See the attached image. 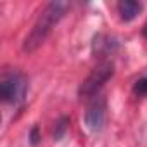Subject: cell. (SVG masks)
<instances>
[{
	"label": "cell",
	"instance_id": "obj_1",
	"mask_svg": "<svg viewBox=\"0 0 147 147\" xmlns=\"http://www.w3.org/2000/svg\"><path fill=\"white\" fill-rule=\"evenodd\" d=\"M67 11V4L66 2H50L45 5V9L40 12V16L36 18L31 31L28 33V36L24 38V43H23V50L31 54L35 52L45 40L47 36L52 33L54 26L64 18Z\"/></svg>",
	"mask_w": 147,
	"mask_h": 147
},
{
	"label": "cell",
	"instance_id": "obj_2",
	"mask_svg": "<svg viewBox=\"0 0 147 147\" xmlns=\"http://www.w3.org/2000/svg\"><path fill=\"white\" fill-rule=\"evenodd\" d=\"M114 75V64L109 62V61H104L100 62L97 67H94V71L87 76V80L80 85V97L83 99H94L99 95V92L102 90V87L113 78Z\"/></svg>",
	"mask_w": 147,
	"mask_h": 147
},
{
	"label": "cell",
	"instance_id": "obj_3",
	"mask_svg": "<svg viewBox=\"0 0 147 147\" xmlns=\"http://www.w3.org/2000/svg\"><path fill=\"white\" fill-rule=\"evenodd\" d=\"M26 88H28V82L19 71H7L0 80V97L14 106L24 100Z\"/></svg>",
	"mask_w": 147,
	"mask_h": 147
},
{
	"label": "cell",
	"instance_id": "obj_4",
	"mask_svg": "<svg viewBox=\"0 0 147 147\" xmlns=\"http://www.w3.org/2000/svg\"><path fill=\"white\" fill-rule=\"evenodd\" d=\"M106 114H107V102L102 95H97L92 99L90 106L85 113V123L92 131H100L106 125Z\"/></svg>",
	"mask_w": 147,
	"mask_h": 147
},
{
	"label": "cell",
	"instance_id": "obj_5",
	"mask_svg": "<svg viewBox=\"0 0 147 147\" xmlns=\"http://www.w3.org/2000/svg\"><path fill=\"white\" fill-rule=\"evenodd\" d=\"M140 11H142V4L135 2V0H121V2L118 4V12H119V18L123 21L135 19Z\"/></svg>",
	"mask_w": 147,
	"mask_h": 147
},
{
	"label": "cell",
	"instance_id": "obj_6",
	"mask_svg": "<svg viewBox=\"0 0 147 147\" xmlns=\"http://www.w3.org/2000/svg\"><path fill=\"white\" fill-rule=\"evenodd\" d=\"M67 123H69V119H67L66 116L59 118V121L55 123V128H54V138H55V140H61V138L64 137V133H66V130H67Z\"/></svg>",
	"mask_w": 147,
	"mask_h": 147
},
{
	"label": "cell",
	"instance_id": "obj_7",
	"mask_svg": "<svg viewBox=\"0 0 147 147\" xmlns=\"http://www.w3.org/2000/svg\"><path fill=\"white\" fill-rule=\"evenodd\" d=\"M133 94L138 95V97H145L147 95V75L138 78L133 85Z\"/></svg>",
	"mask_w": 147,
	"mask_h": 147
},
{
	"label": "cell",
	"instance_id": "obj_8",
	"mask_svg": "<svg viewBox=\"0 0 147 147\" xmlns=\"http://www.w3.org/2000/svg\"><path fill=\"white\" fill-rule=\"evenodd\" d=\"M30 142L31 145H36L40 142V135H38V126H33L31 128V133H30Z\"/></svg>",
	"mask_w": 147,
	"mask_h": 147
},
{
	"label": "cell",
	"instance_id": "obj_9",
	"mask_svg": "<svg viewBox=\"0 0 147 147\" xmlns=\"http://www.w3.org/2000/svg\"><path fill=\"white\" fill-rule=\"evenodd\" d=\"M144 35H145V38H147V24L144 26Z\"/></svg>",
	"mask_w": 147,
	"mask_h": 147
}]
</instances>
